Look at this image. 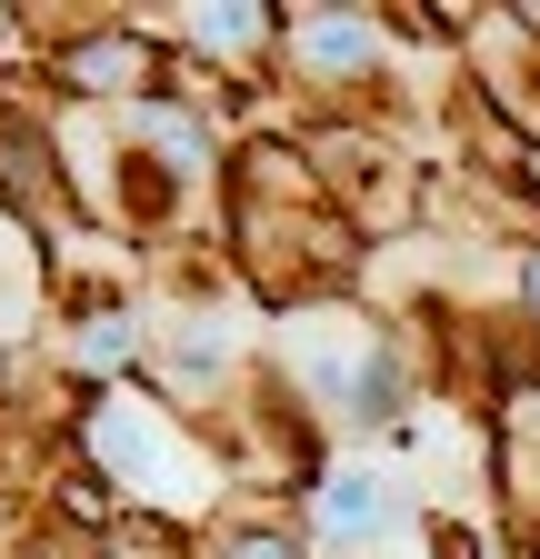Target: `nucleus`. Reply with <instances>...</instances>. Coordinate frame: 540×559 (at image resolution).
Here are the masks:
<instances>
[{
  "label": "nucleus",
  "mask_w": 540,
  "mask_h": 559,
  "mask_svg": "<svg viewBox=\"0 0 540 559\" xmlns=\"http://www.w3.org/2000/svg\"><path fill=\"white\" fill-rule=\"evenodd\" d=\"M320 520H330V530H380V479H361V469L330 479V489H320Z\"/></svg>",
  "instance_id": "f03ea898"
},
{
  "label": "nucleus",
  "mask_w": 540,
  "mask_h": 559,
  "mask_svg": "<svg viewBox=\"0 0 540 559\" xmlns=\"http://www.w3.org/2000/svg\"><path fill=\"white\" fill-rule=\"evenodd\" d=\"M101 450H110V460H141L161 500H200L190 460H180V450H161V440H151V430H141V419H130V409H110V419H101Z\"/></svg>",
  "instance_id": "f257e3e1"
},
{
  "label": "nucleus",
  "mask_w": 540,
  "mask_h": 559,
  "mask_svg": "<svg viewBox=\"0 0 540 559\" xmlns=\"http://www.w3.org/2000/svg\"><path fill=\"white\" fill-rule=\"evenodd\" d=\"M240 559H281V549H270V539H250V549H240Z\"/></svg>",
  "instance_id": "20e7f679"
},
{
  "label": "nucleus",
  "mask_w": 540,
  "mask_h": 559,
  "mask_svg": "<svg viewBox=\"0 0 540 559\" xmlns=\"http://www.w3.org/2000/svg\"><path fill=\"white\" fill-rule=\"evenodd\" d=\"M301 50H310L320 70H341V60H371V31H361V21H310Z\"/></svg>",
  "instance_id": "7ed1b4c3"
}]
</instances>
